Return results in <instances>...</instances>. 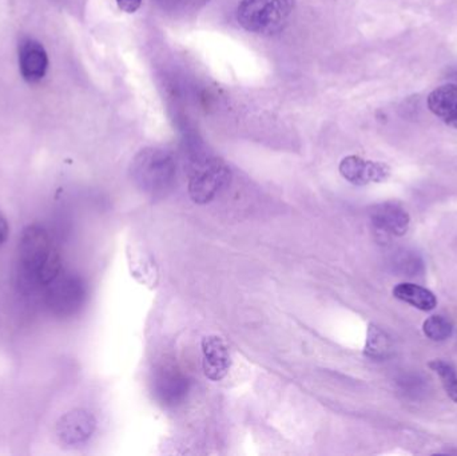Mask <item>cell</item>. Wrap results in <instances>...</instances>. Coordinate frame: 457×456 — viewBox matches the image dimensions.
<instances>
[{
  "instance_id": "cell-14",
  "label": "cell",
  "mask_w": 457,
  "mask_h": 456,
  "mask_svg": "<svg viewBox=\"0 0 457 456\" xmlns=\"http://www.w3.org/2000/svg\"><path fill=\"white\" fill-rule=\"evenodd\" d=\"M391 353V337L378 326L370 324L368 328L367 343H365V355L375 361H386Z\"/></svg>"
},
{
  "instance_id": "cell-13",
  "label": "cell",
  "mask_w": 457,
  "mask_h": 456,
  "mask_svg": "<svg viewBox=\"0 0 457 456\" xmlns=\"http://www.w3.org/2000/svg\"><path fill=\"white\" fill-rule=\"evenodd\" d=\"M394 296L400 302L407 303L418 310L429 312L437 307V299L434 292L413 283H402L394 288Z\"/></svg>"
},
{
  "instance_id": "cell-12",
  "label": "cell",
  "mask_w": 457,
  "mask_h": 456,
  "mask_svg": "<svg viewBox=\"0 0 457 456\" xmlns=\"http://www.w3.org/2000/svg\"><path fill=\"white\" fill-rule=\"evenodd\" d=\"M428 107L450 128L457 129V86L453 83L435 88L428 95Z\"/></svg>"
},
{
  "instance_id": "cell-4",
  "label": "cell",
  "mask_w": 457,
  "mask_h": 456,
  "mask_svg": "<svg viewBox=\"0 0 457 456\" xmlns=\"http://www.w3.org/2000/svg\"><path fill=\"white\" fill-rule=\"evenodd\" d=\"M43 292L46 307L58 318L77 315L87 299V286L83 278L64 270Z\"/></svg>"
},
{
  "instance_id": "cell-15",
  "label": "cell",
  "mask_w": 457,
  "mask_h": 456,
  "mask_svg": "<svg viewBox=\"0 0 457 456\" xmlns=\"http://www.w3.org/2000/svg\"><path fill=\"white\" fill-rule=\"evenodd\" d=\"M429 369L440 377L447 395L457 403V369L445 361H432Z\"/></svg>"
},
{
  "instance_id": "cell-7",
  "label": "cell",
  "mask_w": 457,
  "mask_h": 456,
  "mask_svg": "<svg viewBox=\"0 0 457 456\" xmlns=\"http://www.w3.org/2000/svg\"><path fill=\"white\" fill-rule=\"evenodd\" d=\"M340 173L346 181L357 187L378 184L391 176V168L378 161L364 160L359 155H348L340 162Z\"/></svg>"
},
{
  "instance_id": "cell-9",
  "label": "cell",
  "mask_w": 457,
  "mask_h": 456,
  "mask_svg": "<svg viewBox=\"0 0 457 456\" xmlns=\"http://www.w3.org/2000/svg\"><path fill=\"white\" fill-rule=\"evenodd\" d=\"M48 56L37 40L26 37L19 45V70L27 83H37L47 72Z\"/></svg>"
},
{
  "instance_id": "cell-17",
  "label": "cell",
  "mask_w": 457,
  "mask_h": 456,
  "mask_svg": "<svg viewBox=\"0 0 457 456\" xmlns=\"http://www.w3.org/2000/svg\"><path fill=\"white\" fill-rule=\"evenodd\" d=\"M396 265L403 273H418V267H420L421 262L418 261V257L405 253L399 257Z\"/></svg>"
},
{
  "instance_id": "cell-2",
  "label": "cell",
  "mask_w": 457,
  "mask_h": 456,
  "mask_svg": "<svg viewBox=\"0 0 457 456\" xmlns=\"http://www.w3.org/2000/svg\"><path fill=\"white\" fill-rule=\"evenodd\" d=\"M176 162L170 153L162 149L142 150L131 163V177L142 192L163 195L176 181Z\"/></svg>"
},
{
  "instance_id": "cell-10",
  "label": "cell",
  "mask_w": 457,
  "mask_h": 456,
  "mask_svg": "<svg viewBox=\"0 0 457 456\" xmlns=\"http://www.w3.org/2000/svg\"><path fill=\"white\" fill-rule=\"evenodd\" d=\"M155 395L166 406H176L184 401L189 391V382L179 369L165 366L155 374Z\"/></svg>"
},
{
  "instance_id": "cell-16",
  "label": "cell",
  "mask_w": 457,
  "mask_h": 456,
  "mask_svg": "<svg viewBox=\"0 0 457 456\" xmlns=\"http://www.w3.org/2000/svg\"><path fill=\"white\" fill-rule=\"evenodd\" d=\"M423 332L432 342H445L453 336V326L445 316L434 315L424 321Z\"/></svg>"
},
{
  "instance_id": "cell-1",
  "label": "cell",
  "mask_w": 457,
  "mask_h": 456,
  "mask_svg": "<svg viewBox=\"0 0 457 456\" xmlns=\"http://www.w3.org/2000/svg\"><path fill=\"white\" fill-rule=\"evenodd\" d=\"M18 269L21 286L29 291L45 289L62 272L61 254L47 230L40 225H29L18 244Z\"/></svg>"
},
{
  "instance_id": "cell-8",
  "label": "cell",
  "mask_w": 457,
  "mask_h": 456,
  "mask_svg": "<svg viewBox=\"0 0 457 456\" xmlns=\"http://www.w3.org/2000/svg\"><path fill=\"white\" fill-rule=\"evenodd\" d=\"M370 217L373 228L386 236L400 237L410 229V214L396 203H378L370 209Z\"/></svg>"
},
{
  "instance_id": "cell-11",
  "label": "cell",
  "mask_w": 457,
  "mask_h": 456,
  "mask_svg": "<svg viewBox=\"0 0 457 456\" xmlns=\"http://www.w3.org/2000/svg\"><path fill=\"white\" fill-rule=\"evenodd\" d=\"M230 364V355L221 337L208 336L203 340V367L208 379L213 382L224 379Z\"/></svg>"
},
{
  "instance_id": "cell-19",
  "label": "cell",
  "mask_w": 457,
  "mask_h": 456,
  "mask_svg": "<svg viewBox=\"0 0 457 456\" xmlns=\"http://www.w3.org/2000/svg\"><path fill=\"white\" fill-rule=\"evenodd\" d=\"M8 235H10V227H8V221L4 214L0 211V245L7 241Z\"/></svg>"
},
{
  "instance_id": "cell-5",
  "label": "cell",
  "mask_w": 457,
  "mask_h": 456,
  "mask_svg": "<svg viewBox=\"0 0 457 456\" xmlns=\"http://www.w3.org/2000/svg\"><path fill=\"white\" fill-rule=\"evenodd\" d=\"M230 182V170L222 161L205 160L198 162L189 182V195L195 203H211Z\"/></svg>"
},
{
  "instance_id": "cell-18",
  "label": "cell",
  "mask_w": 457,
  "mask_h": 456,
  "mask_svg": "<svg viewBox=\"0 0 457 456\" xmlns=\"http://www.w3.org/2000/svg\"><path fill=\"white\" fill-rule=\"evenodd\" d=\"M117 4L123 12L134 13L141 7L142 0H117Z\"/></svg>"
},
{
  "instance_id": "cell-3",
  "label": "cell",
  "mask_w": 457,
  "mask_h": 456,
  "mask_svg": "<svg viewBox=\"0 0 457 456\" xmlns=\"http://www.w3.org/2000/svg\"><path fill=\"white\" fill-rule=\"evenodd\" d=\"M295 0H241L237 19L242 29L258 35L281 31L295 10Z\"/></svg>"
},
{
  "instance_id": "cell-6",
  "label": "cell",
  "mask_w": 457,
  "mask_h": 456,
  "mask_svg": "<svg viewBox=\"0 0 457 456\" xmlns=\"http://www.w3.org/2000/svg\"><path fill=\"white\" fill-rule=\"evenodd\" d=\"M96 419L91 412L75 409L59 418L55 426V435L64 447H78L85 444L96 433Z\"/></svg>"
}]
</instances>
